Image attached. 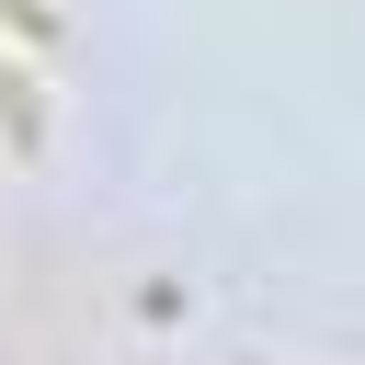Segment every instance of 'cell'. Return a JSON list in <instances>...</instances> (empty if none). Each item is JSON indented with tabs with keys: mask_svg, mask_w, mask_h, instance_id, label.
<instances>
[{
	"mask_svg": "<svg viewBox=\"0 0 365 365\" xmlns=\"http://www.w3.org/2000/svg\"><path fill=\"white\" fill-rule=\"evenodd\" d=\"M0 125H11V148H34V137H46V114H34V80H23V68H0Z\"/></svg>",
	"mask_w": 365,
	"mask_h": 365,
	"instance_id": "obj_1",
	"label": "cell"
},
{
	"mask_svg": "<svg viewBox=\"0 0 365 365\" xmlns=\"http://www.w3.org/2000/svg\"><path fill=\"white\" fill-rule=\"evenodd\" d=\"M0 23H11V34H34V46L57 34V11H46V0H0Z\"/></svg>",
	"mask_w": 365,
	"mask_h": 365,
	"instance_id": "obj_2",
	"label": "cell"
}]
</instances>
